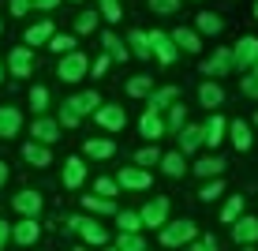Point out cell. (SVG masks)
I'll list each match as a JSON object with an SVG mask.
<instances>
[{
  "label": "cell",
  "mask_w": 258,
  "mask_h": 251,
  "mask_svg": "<svg viewBox=\"0 0 258 251\" xmlns=\"http://www.w3.org/2000/svg\"><path fill=\"white\" fill-rule=\"evenodd\" d=\"M97 128L105 131H123V124H127V113H123V105H101V109L94 113Z\"/></svg>",
  "instance_id": "9"
},
{
  "label": "cell",
  "mask_w": 258,
  "mask_h": 251,
  "mask_svg": "<svg viewBox=\"0 0 258 251\" xmlns=\"http://www.w3.org/2000/svg\"><path fill=\"white\" fill-rule=\"evenodd\" d=\"M30 135H34V142L49 146V142H56V139H60V124H56V120H49V116H38V120L30 124Z\"/></svg>",
  "instance_id": "12"
},
{
  "label": "cell",
  "mask_w": 258,
  "mask_h": 251,
  "mask_svg": "<svg viewBox=\"0 0 258 251\" xmlns=\"http://www.w3.org/2000/svg\"><path fill=\"white\" fill-rule=\"evenodd\" d=\"M254 19H258V4H254Z\"/></svg>",
  "instance_id": "55"
},
{
  "label": "cell",
  "mask_w": 258,
  "mask_h": 251,
  "mask_svg": "<svg viewBox=\"0 0 258 251\" xmlns=\"http://www.w3.org/2000/svg\"><path fill=\"white\" fill-rule=\"evenodd\" d=\"M60 0H30V8H41V12H52Z\"/></svg>",
  "instance_id": "51"
},
{
  "label": "cell",
  "mask_w": 258,
  "mask_h": 251,
  "mask_svg": "<svg viewBox=\"0 0 258 251\" xmlns=\"http://www.w3.org/2000/svg\"><path fill=\"white\" fill-rule=\"evenodd\" d=\"M12 206L23 214V218H38V214H41V206H45V199H41L38 191H30V187H26V191H19V195L12 199Z\"/></svg>",
  "instance_id": "13"
},
{
  "label": "cell",
  "mask_w": 258,
  "mask_h": 251,
  "mask_svg": "<svg viewBox=\"0 0 258 251\" xmlns=\"http://www.w3.org/2000/svg\"><path fill=\"white\" fill-rule=\"evenodd\" d=\"M83 206L90 214H112L116 218V199H101V195H83Z\"/></svg>",
  "instance_id": "31"
},
{
  "label": "cell",
  "mask_w": 258,
  "mask_h": 251,
  "mask_svg": "<svg viewBox=\"0 0 258 251\" xmlns=\"http://www.w3.org/2000/svg\"><path fill=\"white\" fill-rule=\"evenodd\" d=\"M146 38H150V53H154V57L161 60V64H172V60L180 57V49L172 45V38H168L165 30H150Z\"/></svg>",
  "instance_id": "7"
},
{
  "label": "cell",
  "mask_w": 258,
  "mask_h": 251,
  "mask_svg": "<svg viewBox=\"0 0 258 251\" xmlns=\"http://www.w3.org/2000/svg\"><path fill=\"white\" fill-rule=\"evenodd\" d=\"M127 53H131V57H139V60H150V57H154V53H150V38H146V30H131L127 34Z\"/></svg>",
  "instance_id": "28"
},
{
  "label": "cell",
  "mask_w": 258,
  "mask_h": 251,
  "mask_svg": "<svg viewBox=\"0 0 258 251\" xmlns=\"http://www.w3.org/2000/svg\"><path fill=\"white\" fill-rule=\"evenodd\" d=\"M254 71H258V60H254Z\"/></svg>",
  "instance_id": "59"
},
{
  "label": "cell",
  "mask_w": 258,
  "mask_h": 251,
  "mask_svg": "<svg viewBox=\"0 0 258 251\" xmlns=\"http://www.w3.org/2000/svg\"><path fill=\"white\" fill-rule=\"evenodd\" d=\"M239 90H243L247 97H258V71H251V75H243V83H239Z\"/></svg>",
  "instance_id": "47"
},
{
  "label": "cell",
  "mask_w": 258,
  "mask_h": 251,
  "mask_svg": "<svg viewBox=\"0 0 258 251\" xmlns=\"http://www.w3.org/2000/svg\"><path fill=\"white\" fill-rule=\"evenodd\" d=\"M172 102H180V90H176V86H161V90H150V109H154V113L168 109Z\"/></svg>",
  "instance_id": "26"
},
{
  "label": "cell",
  "mask_w": 258,
  "mask_h": 251,
  "mask_svg": "<svg viewBox=\"0 0 258 251\" xmlns=\"http://www.w3.org/2000/svg\"><path fill=\"white\" fill-rule=\"evenodd\" d=\"M176 135H180V154H195V150L202 146V128L199 124H183Z\"/></svg>",
  "instance_id": "21"
},
{
  "label": "cell",
  "mask_w": 258,
  "mask_h": 251,
  "mask_svg": "<svg viewBox=\"0 0 258 251\" xmlns=\"http://www.w3.org/2000/svg\"><path fill=\"white\" fill-rule=\"evenodd\" d=\"M168 38H172V45H176V49H183V53H199V49H202L199 30H187V26H176Z\"/></svg>",
  "instance_id": "20"
},
{
  "label": "cell",
  "mask_w": 258,
  "mask_h": 251,
  "mask_svg": "<svg viewBox=\"0 0 258 251\" xmlns=\"http://www.w3.org/2000/svg\"><path fill=\"white\" fill-rule=\"evenodd\" d=\"M105 251H120V247H105Z\"/></svg>",
  "instance_id": "56"
},
{
  "label": "cell",
  "mask_w": 258,
  "mask_h": 251,
  "mask_svg": "<svg viewBox=\"0 0 258 251\" xmlns=\"http://www.w3.org/2000/svg\"><path fill=\"white\" fill-rule=\"evenodd\" d=\"M0 79H4V60H0Z\"/></svg>",
  "instance_id": "54"
},
{
  "label": "cell",
  "mask_w": 258,
  "mask_h": 251,
  "mask_svg": "<svg viewBox=\"0 0 258 251\" xmlns=\"http://www.w3.org/2000/svg\"><path fill=\"white\" fill-rule=\"evenodd\" d=\"M75 251H86V247H75Z\"/></svg>",
  "instance_id": "57"
},
{
  "label": "cell",
  "mask_w": 258,
  "mask_h": 251,
  "mask_svg": "<svg viewBox=\"0 0 258 251\" xmlns=\"http://www.w3.org/2000/svg\"><path fill=\"white\" fill-rule=\"evenodd\" d=\"M83 154L86 158H112V154H116V142H112V139H86V146H83Z\"/></svg>",
  "instance_id": "27"
},
{
  "label": "cell",
  "mask_w": 258,
  "mask_h": 251,
  "mask_svg": "<svg viewBox=\"0 0 258 251\" xmlns=\"http://www.w3.org/2000/svg\"><path fill=\"white\" fill-rule=\"evenodd\" d=\"M75 4H79V0H75Z\"/></svg>",
  "instance_id": "62"
},
{
  "label": "cell",
  "mask_w": 258,
  "mask_h": 251,
  "mask_svg": "<svg viewBox=\"0 0 258 251\" xmlns=\"http://www.w3.org/2000/svg\"><path fill=\"white\" fill-rule=\"evenodd\" d=\"M157 161H161V150H157V146H142L135 154V165L139 169H150V165H157Z\"/></svg>",
  "instance_id": "43"
},
{
  "label": "cell",
  "mask_w": 258,
  "mask_h": 251,
  "mask_svg": "<svg viewBox=\"0 0 258 251\" xmlns=\"http://www.w3.org/2000/svg\"><path fill=\"white\" fill-rule=\"evenodd\" d=\"M83 180H86V161L83 158H68L64 161V187L75 191V187H83Z\"/></svg>",
  "instance_id": "19"
},
{
  "label": "cell",
  "mask_w": 258,
  "mask_h": 251,
  "mask_svg": "<svg viewBox=\"0 0 258 251\" xmlns=\"http://www.w3.org/2000/svg\"><path fill=\"white\" fill-rule=\"evenodd\" d=\"M19 128H23V113L15 105H0V139L19 135Z\"/></svg>",
  "instance_id": "18"
},
{
  "label": "cell",
  "mask_w": 258,
  "mask_h": 251,
  "mask_svg": "<svg viewBox=\"0 0 258 251\" xmlns=\"http://www.w3.org/2000/svg\"><path fill=\"white\" fill-rule=\"evenodd\" d=\"M199 236V225L195 221H165L161 225V244L165 247H180V244H191V240Z\"/></svg>",
  "instance_id": "1"
},
{
  "label": "cell",
  "mask_w": 258,
  "mask_h": 251,
  "mask_svg": "<svg viewBox=\"0 0 258 251\" xmlns=\"http://www.w3.org/2000/svg\"><path fill=\"white\" fill-rule=\"evenodd\" d=\"M30 109L38 116L49 109V90H45V86H30Z\"/></svg>",
  "instance_id": "42"
},
{
  "label": "cell",
  "mask_w": 258,
  "mask_h": 251,
  "mask_svg": "<svg viewBox=\"0 0 258 251\" xmlns=\"http://www.w3.org/2000/svg\"><path fill=\"white\" fill-rule=\"evenodd\" d=\"M236 218H243V195H232V199L225 203V210H221V221H228V225H232Z\"/></svg>",
  "instance_id": "39"
},
{
  "label": "cell",
  "mask_w": 258,
  "mask_h": 251,
  "mask_svg": "<svg viewBox=\"0 0 258 251\" xmlns=\"http://www.w3.org/2000/svg\"><path fill=\"white\" fill-rule=\"evenodd\" d=\"M49 38H52V23H49V19L34 23L30 30H26V45H45Z\"/></svg>",
  "instance_id": "32"
},
{
  "label": "cell",
  "mask_w": 258,
  "mask_h": 251,
  "mask_svg": "<svg viewBox=\"0 0 258 251\" xmlns=\"http://www.w3.org/2000/svg\"><path fill=\"white\" fill-rule=\"evenodd\" d=\"M116 225H120V232H142L139 210H116Z\"/></svg>",
  "instance_id": "33"
},
{
  "label": "cell",
  "mask_w": 258,
  "mask_h": 251,
  "mask_svg": "<svg viewBox=\"0 0 258 251\" xmlns=\"http://www.w3.org/2000/svg\"><path fill=\"white\" fill-rule=\"evenodd\" d=\"M195 26H199V34H221V30H225V23H221L213 12H199Z\"/></svg>",
  "instance_id": "35"
},
{
  "label": "cell",
  "mask_w": 258,
  "mask_h": 251,
  "mask_svg": "<svg viewBox=\"0 0 258 251\" xmlns=\"http://www.w3.org/2000/svg\"><path fill=\"white\" fill-rule=\"evenodd\" d=\"M112 247H120V251H146V240H142L139 232H120Z\"/></svg>",
  "instance_id": "36"
},
{
  "label": "cell",
  "mask_w": 258,
  "mask_h": 251,
  "mask_svg": "<svg viewBox=\"0 0 258 251\" xmlns=\"http://www.w3.org/2000/svg\"><path fill=\"white\" fill-rule=\"evenodd\" d=\"M150 12H157V15H172V12H180V0H150Z\"/></svg>",
  "instance_id": "46"
},
{
  "label": "cell",
  "mask_w": 258,
  "mask_h": 251,
  "mask_svg": "<svg viewBox=\"0 0 258 251\" xmlns=\"http://www.w3.org/2000/svg\"><path fill=\"white\" fill-rule=\"evenodd\" d=\"M243 251H254V247H243Z\"/></svg>",
  "instance_id": "60"
},
{
  "label": "cell",
  "mask_w": 258,
  "mask_h": 251,
  "mask_svg": "<svg viewBox=\"0 0 258 251\" xmlns=\"http://www.w3.org/2000/svg\"><path fill=\"white\" fill-rule=\"evenodd\" d=\"M23 158L30 161V165H38V169H45V165H52V154H49V146H41V142H23Z\"/></svg>",
  "instance_id": "24"
},
{
  "label": "cell",
  "mask_w": 258,
  "mask_h": 251,
  "mask_svg": "<svg viewBox=\"0 0 258 251\" xmlns=\"http://www.w3.org/2000/svg\"><path fill=\"white\" fill-rule=\"evenodd\" d=\"M8 240H12V225H8V221H0V251L8 247Z\"/></svg>",
  "instance_id": "49"
},
{
  "label": "cell",
  "mask_w": 258,
  "mask_h": 251,
  "mask_svg": "<svg viewBox=\"0 0 258 251\" xmlns=\"http://www.w3.org/2000/svg\"><path fill=\"white\" fill-rule=\"evenodd\" d=\"M0 30H4V23H0Z\"/></svg>",
  "instance_id": "61"
},
{
  "label": "cell",
  "mask_w": 258,
  "mask_h": 251,
  "mask_svg": "<svg viewBox=\"0 0 258 251\" xmlns=\"http://www.w3.org/2000/svg\"><path fill=\"white\" fill-rule=\"evenodd\" d=\"M232 71V49L221 45L210 60H202V75H228Z\"/></svg>",
  "instance_id": "14"
},
{
  "label": "cell",
  "mask_w": 258,
  "mask_h": 251,
  "mask_svg": "<svg viewBox=\"0 0 258 251\" xmlns=\"http://www.w3.org/2000/svg\"><path fill=\"white\" fill-rule=\"evenodd\" d=\"M225 131H228V120L221 113H213L210 120H206V128H202V146H221Z\"/></svg>",
  "instance_id": "16"
},
{
  "label": "cell",
  "mask_w": 258,
  "mask_h": 251,
  "mask_svg": "<svg viewBox=\"0 0 258 251\" xmlns=\"http://www.w3.org/2000/svg\"><path fill=\"white\" fill-rule=\"evenodd\" d=\"M94 195H101V199H116V195H120V187H116V180H112V176H97Z\"/></svg>",
  "instance_id": "40"
},
{
  "label": "cell",
  "mask_w": 258,
  "mask_h": 251,
  "mask_svg": "<svg viewBox=\"0 0 258 251\" xmlns=\"http://www.w3.org/2000/svg\"><path fill=\"white\" fill-rule=\"evenodd\" d=\"M150 90H154V79H150V75L127 79V97H150Z\"/></svg>",
  "instance_id": "34"
},
{
  "label": "cell",
  "mask_w": 258,
  "mask_h": 251,
  "mask_svg": "<svg viewBox=\"0 0 258 251\" xmlns=\"http://www.w3.org/2000/svg\"><path fill=\"white\" fill-rule=\"evenodd\" d=\"M191 169H195V176H206V180L213 176V180H217V176L225 173V158H202V161H195Z\"/></svg>",
  "instance_id": "30"
},
{
  "label": "cell",
  "mask_w": 258,
  "mask_h": 251,
  "mask_svg": "<svg viewBox=\"0 0 258 251\" xmlns=\"http://www.w3.org/2000/svg\"><path fill=\"white\" fill-rule=\"evenodd\" d=\"M254 60H258V38L247 34V38H239L232 45V68L247 71V68H254Z\"/></svg>",
  "instance_id": "5"
},
{
  "label": "cell",
  "mask_w": 258,
  "mask_h": 251,
  "mask_svg": "<svg viewBox=\"0 0 258 251\" xmlns=\"http://www.w3.org/2000/svg\"><path fill=\"white\" fill-rule=\"evenodd\" d=\"M105 68H109V57H97L94 60V75H105Z\"/></svg>",
  "instance_id": "52"
},
{
  "label": "cell",
  "mask_w": 258,
  "mask_h": 251,
  "mask_svg": "<svg viewBox=\"0 0 258 251\" xmlns=\"http://www.w3.org/2000/svg\"><path fill=\"white\" fill-rule=\"evenodd\" d=\"M232 240L243 244V247H251L258 240V218H236L232 221Z\"/></svg>",
  "instance_id": "17"
},
{
  "label": "cell",
  "mask_w": 258,
  "mask_h": 251,
  "mask_svg": "<svg viewBox=\"0 0 258 251\" xmlns=\"http://www.w3.org/2000/svg\"><path fill=\"white\" fill-rule=\"evenodd\" d=\"M68 229H75L79 236H83L86 244H94V247H105V244H109V232H105V225H97L94 218H68Z\"/></svg>",
  "instance_id": "2"
},
{
  "label": "cell",
  "mask_w": 258,
  "mask_h": 251,
  "mask_svg": "<svg viewBox=\"0 0 258 251\" xmlns=\"http://www.w3.org/2000/svg\"><path fill=\"white\" fill-rule=\"evenodd\" d=\"M49 49L56 53V57H68V53H75V38H71V34H52Z\"/></svg>",
  "instance_id": "38"
},
{
  "label": "cell",
  "mask_w": 258,
  "mask_h": 251,
  "mask_svg": "<svg viewBox=\"0 0 258 251\" xmlns=\"http://www.w3.org/2000/svg\"><path fill=\"white\" fill-rule=\"evenodd\" d=\"M64 105H68V109H71V113H75V116H79V120H83V116H86V113H97V109H101V105H105V102H101V94H97V90H83V94H75V97H68V102H64Z\"/></svg>",
  "instance_id": "10"
},
{
  "label": "cell",
  "mask_w": 258,
  "mask_h": 251,
  "mask_svg": "<svg viewBox=\"0 0 258 251\" xmlns=\"http://www.w3.org/2000/svg\"><path fill=\"white\" fill-rule=\"evenodd\" d=\"M8 184V161H0V187Z\"/></svg>",
  "instance_id": "53"
},
{
  "label": "cell",
  "mask_w": 258,
  "mask_h": 251,
  "mask_svg": "<svg viewBox=\"0 0 258 251\" xmlns=\"http://www.w3.org/2000/svg\"><path fill=\"white\" fill-rule=\"evenodd\" d=\"M86 71H90V60L83 57V53H68V57H60V68L56 75L64 79V83H79V79H86Z\"/></svg>",
  "instance_id": "3"
},
{
  "label": "cell",
  "mask_w": 258,
  "mask_h": 251,
  "mask_svg": "<svg viewBox=\"0 0 258 251\" xmlns=\"http://www.w3.org/2000/svg\"><path fill=\"white\" fill-rule=\"evenodd\" d=\"M150 184H154L150 169H139V165H127V169H120V176H116V187H127V191H146Z\"/></svg>",
  "instance_id": "6"
},
{
  "label": "cell",
  "mask_w": 258,
  "mask_h": 251,
  "mask_svg": "<svg viewBox=\"0 0 258 251\" xmlns=\"http://www.w3.org/2000/svg\"><path fill=\"white\" fill-rule=\"evenodd\" d=\"M228 135H232V146H236V150H251V142H254L251 128H247L243 120H232V124H228Z\"/></svg>",
  "instance_id": "29"
},
{
  "label": "cell",
  "mask_w": 258,
  "mask_h": 251,
  "mask_svg": "<svg viewBox=\"0 0 258 251\" xmlns=\"http://www.w3.org/2000/svg\"><path fill=\"white\" fill-rule=\"evenodd\" d=\"M199 102L206 105V109H221V105H225V90H221V83L206 79V83L199 86Z\"/></svg>",
  "instance_id": "22"
},
{
  "label": "cell",
  "mask_w": 258,
  "mask_h": 251,
  "mask_svg": "<svg viewBox=\"0 0 258 251\" xmlns=\"http://www.w3.org/2000/svg\"><path fill=\"white\" fill-rule=\"evenodd\" d=\"M183 124H187V109H183L180 102H172V105H168V124H165V131H180Z\"/></svg>",
  "instance_id": "37"
},
{
  "label": "cell",
  "mask_w": 258,
  "mask_h": 251,
  "mask_svg": "<svg viewBox=\"0 0 258 251\" xmlns=\"http://www.w3.org/2000/svg\"><path fill=\"white\" fill-rule=\"evenodd\" d=\"M191 251H217V240H213V236H202V240H191Z\"/></svg>",
  "instance_id": "48"
},
{
  "label": "cell",
  "mask_w": 258,
  "mask_h": 251,
  "mask_svg": "<svg viewBox=\"0 0 258 251\" xmlns=\"http://www.w3.org/2000/svg\"><path fill=\"white\" fill-rule=\"evenodd\" d=\"M157 165H161V173H165V176H172V180L187 173V158H183L180 150H172V154H161V161H157Z\"/></svg>",
  "instance_id": "23"
},
{
  "label": "cell",
  "mask_w": 258,
  "mask_h": 251,
  "mask_svg": "<svg viewBox=\"0 0 258 251\" xmlns=\"http://www.w3.org/2000/svg\"><path fill=\"white\" fill-rule=\"evenodd\" d=\"M97 4H101V19H105V23H120V19H123L120 0H97Z\"/></svg>",
  "instance_id": "41"
},
{
  "label": "cell",
  "mask_w": 258,
  "mask_h": 251,
  "mask_svg": "<svg viewBox=\"0 0 258 251\" xmlns=\"http://www.w3.org/2000/svg\"><path fill=\"white\" fill-rule=\"evenodd\" d=\"M139 218H142V229H146V225L150 229H161L168 221V199H165V195H154V199L139 210Z\"/></svg>",
  "instance_id": "4"
},
{
  "label": "cell",
  "mask_w": 258,
  "mask_h": 251,
  "mask_svg": "<svg viewBox=\"0 0 258 251\" xmlns=\"http://www.w3.org/2000/svg\"><path fill=\"white\" fill-rule=\"evenodd\" d=\"M221 195H225V184H221V176H217V180H210V184L199 191V199H202V203H213V199H221Z\"/></svg>",
  "instance_id": "44"
},
{
  "label": "cell",
  "mask_w": 258,
  "mask_h": 251,
  "mask_svg": "<svg viewBox=\"0 0 258 251\" xmlns=\"http://www.w3.org/2000/svg\"><path fill=\"white\" fill-rule=\"evenodd\" d=\"M101 45H105V57H109V60H120V64H123V60L131 57L127 45H123V41H120L112 30H105V34H101Z\"/></svg>",
  "instance_id": "25"
},
{
  "label": "cell",
  "mask_w": 258,
  "mask_h": 251,
  "mask_svg": "<svg viewBox=\"0 0 258 251\" xmlns=\"http://www.w3.org/2000/svg\"><path fill=\"white\" fill-rule=\"evenodd\" d=\"M30 12V0H12V15H26Z\"/></svg>",
  "instance_id": "50"
},
{
  "label": "cell",
  "mask_w": 258,
  "mask_h": 251,
  "mask_svg": "<svg viewBox=\"0 0 258 251\" xmlns=\"http://www.w3.org/2000/svg\"><path fill=\"white\" fill-rule=\"evenodd\" d=\"M8 71H12L15 79H26L34 71V53L30 45H15L12 53H8Z\"/></svg>",
  "instance_id": "8"
},
{
  "label": "cell",
  "mask_w": 258,
  "mask_h": 251,
  "mask_svg": "<svg viewBox=\"0 0 258 251\" xmlns=\"http://www.w3.org/2000/svg\"><path fill=\"white\" fill-rule=\"evenodd\" d=\"M75 30L79 34H90V30H97V12H83L75 19Z\"/></svg>",
  "instance_id": "45"
},
{
  "label": "cell",
  "mask_w": 258,
  "mask_h": 251,
  "mask_svg": "<svg viewBox=\"0 0 258 251\" xmlns=\"http://www.w3.org/2000/svg\"><path fill=\"white\" fill-rule=\"evenodd\" d=\"M139 131H142V139H150V142H157L165 135V120H161V113H154V109H146L139 116Z\"/></svg>",
  "instance_id": "15"
},
{
  "label": "cell",
  "mask_w": 258,
  "mask_h": 251,
  "mask_svg": "<svg viewBox=\"0 0 258 251\" xmlns=\"http://www.w3.org/2000/svg\"><path fill=\"white\" fill-rule=\"evenodd\" d=\"M254 124H258V113H254Z\"/></svg>",
  "instance_id": "58"
},
{
  "label": "cell",
  "mask_w": 258,
  "mask_h": 251,
  "mask_svg": "<svg viewBox=\"0 0 258 251\" xmlns=\"http://www.w3.org/2000/svg\"><path fill=\"white\" fill-rule=\"evenodd\" d=\"M38 236H41V225H38V218H23L19 225H12V240L19 247H30V244H38Z\"/></svg>",
  "instance_id": "11"
}]
</instances>
